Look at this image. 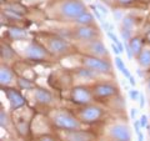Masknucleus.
Masks as SVG:
<instances>
[{"label": "nucleus", "instance_id": "1", "mask_svg": "<svg viewBox=\"0 0 150 141\" xmlns=\"http://www.w3.org/2000/svg\"><path fill=\"white\" fill-rule=\"evenodd\" d=\"M55 128L62 130H80V123L73 115L65 111H56L51 117Z\"/></svg>", "mask_w": 150, "mask_h": 141}, {"label": "nucleus", "instance_id": "2", "mask_svg": "<svg viewBox=\"0 0 150 141\" xmlns=\"http://www.w3.org/2000/svg\"><path fill=\"white\" fill-rule=\"evenodd\" d=\"M86 11L85 5L80 0H68L60 5V14L67 19H76Z\"/></svg>", "mask_w": 150, "mask_h": 141}, {"label": "nucleus", "instance_id": "3", "mask_svg": "<svg viewBox=\"0 0 150 141\" xmlns=\"http://www.w3.org/2000/svg\"><path fill=\"white\" fill-rule=\"evenodd\" d=\"M83 65L95 73H109L111 70V64L109 61L96 56H85L83 59Z\"/></svg>", "mask_w": 150, "mask_h": 141}, {"label": "nucleus", "instance_id": "4", "mask_svg": "<svg viewBox=\"0 0 150 141\" xmlns=\"http://www.w3.org/2000/svg\"><path fill=\"white\" fill-rule=\"evenodd\" d=\"M48 55L49 54L45 48L36 43L28 44L24 49V56L29 60H44L45 58H48Z\"/></svg>", "mask_w": 150, "mask_h": 141}, {"label": "nucleus", "instance_id": "5", "mask_svg": "<svg viewBox=\"0 0 150 141\" xmlns=\"http://www.w3.org/2000/svg\"><path fill=\"white\" fill-rule=\"evenodd\" d=\"M110 136L119 141H130L131 140V130L126 125L123 124H115L112 125L110 130Z\"/></svg>", "mask_w": 150, "mask_h": 141}, {"label": "nucleus", "instance_id": "6", "mask_svg": "<svg viewBox=\"0 0 150 141\" xmlns=\"http://www.w3.org/2000/svg\"><path fill=\"white\" fill-rule=\"evenodd\" d=\"M70 49V45L67 40L62 39V37H51L48 41V50L54 55L65 54Z\"/></svg>", "mask_w": 150, "mask_h": 141}, {"label": "nucleus", "instance_id": "7", "mask_svg": "<svg viewBox=\"0 0 150 141\" xmlns=\"http://www.w3.org/2000/svg\"><path fill=\"white\" fill-rule=\"evenodd\" d=\"M101 116H103V110L99 106H95V105L84 107L80 112L81 120H84L85 123H94V121H98Z\"/></svg>", "mask_w": 150, "mask_h": 141}, {"label": "nucleus", "instance_id": "8", "mask_svg": "<svg viewBox=\"0 0 150 141\" xmlns=\"http://www.w3.org/2000/svg\"><path fill=\"white\" fill-rule=\"evenodd\" d=\"M71 99L76 104L85 105L91 101V92L84 86H76L71 91Z\"/></svg>", "mask_w": 150, "mask_h": 141}, {"label": "nucleus", "instance_id": "9", "mask_svg": "<svg viewBox=\"0 0 150 141\" xmlns=\"http://www.w3.org/2000/svg\"><path fill=\"white\" fill-rule=\"evenodd\" d=\"M75 36L83 41H91L98 37V29L90 25H80L75 31Z\"/></svg>", "mask_w": 150, "mask_h": 141}, {"label": "nucleus", "instance_id": "10", "mask_svg": "<svg viewBox=\"0 0 150 141\" xmlns=\"http://www.w3.org/2000/svg\"><path fill=\"white\" fill-rule=\"evenodd\" d=\"M88 51L91 56H96V58H106L109 53L105 48V45L101 43L100 40H91L88 44Z\"/></svg>", "mask_w": 150, "mask_h": 141}, {"label": "nucleus", "instance_id": "11", "mask_svg": "<svg viewBox=\"0 0 150 141\" xmlns=\"http://www.w3.org/2000/svg\"><path fill=\"white\" fill-rule=\"evenodd\" d=\"M5 94H6V97H8L9 104H10V109L11 110H18L19 107L24 106L25 99L16 90H14V89H6Z\"/></svg>", "mask_w": 150, "mask_h": 141}, {"label": "nucleus", "instance_id": "12", "mask_svg": "<svg viewBox=\"0 0 150 141\" xmlns=\"http://www.w3.org/2000/svg\"><path fill=\"white\" fill-rule=\"evenodd\" d=\"M93 136L79 130H65L64 141H91Z\"/></svg>", "mask_w": 150, "mask_h": 141}, {"label": "nucleus", "instance_id": "13", "mask_svg": "<svg viewBox=\"0 0 150 141\" xmlns=\"http://www.w3.org/2000/svg\"><path fill=\"white\" fill-rule=\"evenodd\" d=\"M118 92V89L110 84H99L94 87V94L99 97H109Z\"/></svg>", "mask_w": 150, "mask_h": 141}, {"label": "nucleus", "instance_id": "14", "mask_svg": "<svg viewBox=\"0 0 150 141\" xmlns=\"http://www.w3.org/2000/svg\"><path fill=\"white\" fill-rule=\"evenodd\" d=\"M34 99L36 102L43 105H49L53 102V95L45 89H35L34 90Z\"/></svg>", "mask_w": 150, "mask_h": 141}, {"label": "nucleus", "instance_id": "15", "mask_svg": "<svg viewBox=\"0 0 150 141\" xmlns=\"http://www.w3.org/2000/svg\"><path fill=\"white\" fill-rule=\"evenodd\" d=\"M13 79H14L13 71L9 68L3 65L1 69H0V84H1L3 86H8L13 82Z\"/></svg>", "mask_w": 150, "mask_h": 141}, {"label": "nucleus", "instance_id": "16", "mask_svg": "<svg viewBox=\"0 0 150 141\" xmlns=\"http://www.w3.org/2000/svg\"><path fill=\"white\" fill-rule=\"evenodd\" d=\"M9 36L14 40H24L29 37L28 31L24 29H20V27H10L9 29Z\"/></svg>", "mask_w": 150, "mask_h": 141}, {"label": "nucleus", "instance_id": "17", "mask_svg": "<svg viewBox=\"0 0 150 141\" xmlns=\"http://www.w3.org/2000/svg\"><path fill=\"white\" fill-rule=\"evenodd\" d=\"M138 61L140 66L143 68H150V49H144L138 56Z\"/></svg>", "mask_w": 150, "mask_h": 141}, {"label": "nucleus", "instance_id": "18", "mask_svg": "<svg viewBox=\"0 0 150 141\" xmlns=\"http://www.w3.org/2000/svg\"><path fill=\"white\" fill-rule=\"evenodd\" d=\"M129 45H130V49L135 56H139V54L143 51V43H142V39H139V37L130 39Z\"/></svg>", "mask_w": 150, "mask_h": 141}, {"label": "nucleus", "instance_id": "19", "mask_svg": "<svg viewBox=\"0 0 150 141\" xmlns=\"http://www.w3.org/2000/svg\"><path fill=\"white\" fill-rule=\"evenodd\" d=\"M75 21H76L79 25H91L94 23V16L91 15L90 13L85 11L84 14H81L79 18L75 19Z\"/></svg>", "mask_w": 150, "mask_h": 141}, {"label": "nucleus", "instance_id": "20", "mask_svg": "<svg viewBox=\"0 0 150 141\" xmlns=\"http://www.w3.org/2000/svg\"><path fill=\"white\" fill-rule=\"evenodd\" d=\"M78 74H79V76H80V78L85 79V80H89V79H93V78H94V75H95V71H93V70L85 68V69H79Z\"/></svg>", "mask_w": 150, "mask_h": 141}, {"label": "nucleus", "instance_id": "21", "mask_svg": "<svg viewBox=\"0 0 150 141\" xmlns=\"http://www.w3.org/2000/svg\"><path fill=\"white\" fill-rule=\"evenodd\" d=\"M18 85L20 86L21 89H24V90H29V89L34 87V84H33L30 80L24 79V78H19L18 79Z\"/></svg>", "mask_w": 150, "mask_h": 141}, {"label": "nucleus", "instance_id": "22", "mask_svg": "<svg viewBox=\"0 0 150 141\" xmlns=\"http://www.w3.org/2000/svg\"><path fill=\"white\" fill-rule=\"evenodd\" d=\"M14 55V51L9 48L8 45H1V56L3 58H5V59H10L11 56Z\"/></svg>", "mask_w": 150, "mask_h": 141}, {"label": "nucleus", "instance_id": "23", "mask_svg": "<svg viewBox=\"0 0 150 141\" xmlns=\"http://www.w3.org/2000/svg\"><path fill=\"white\" fill-rule=\"evenodd\" d=\"M123 26H124V29L131 30L134 27V20L131 18H124L123 19Z\"/></svg>", "mask_w": 150, "mask_h": 141}, {"label": "nucleus", "instance_id": "24", "mask_svg": "<svg viewBox=\"0 0 150 141\" xmlns=\"http://www.w3.org/2000/svg\"><path fill=\"white\" fill-rule=\"evenodd\" d=\"M5 15H8L11 19H21V14H19L18 11H14V10H11V9H6Z\"/></svg>", "mask_w": 150, "mask_h": 141}, {"label": "nucleus", "instance_id": "25", "mask_svg": "<svg viewBox=\"0 0 150 141\" xmlns=\"http://www.w3.org/2000/svg\"><path fill=\"white\" fill-rule=\"evenodd\" d=\"M0 125H1V128L8 126V116H6V114H5V111L4 110L0 111Z\"/></svg>", "mask_w": 150, "mask_h": 141}, {"label": "nucleus", "instance_id": "26", "mask_svg": "<svg viewBox=\"0 0 150 141\" xmlns=\"http://www.w3.org/2000/svg\"><path fill=\"white\" fill-rule=\"evenodd\" d=\"M115 66L118 68V70H120V73H121V71H123V70L125 69V65H124L123 59L119 58V56H116V58H115Z\"/></svg>", "mask_w": 150, "mask_h": 141}, {"label": "nucleus", "instance_id": "27", "mask_svg": "<svg viewBox=\"0 0 150 141\" xmlns=\"http://www.w3.org/2000/svg\"><path fill=\"white\" fill-rule=\"evenodd\" d=\"M129 96L131 100L134 101H139V97H140V92L138 90H129Z\"/></svg>", "mask_w": 150, "mask_h": 141}, {"label": "nucleus", "instance_id": "28", "mask_svg": "<svg viewBox=\"0 0 150 141\" xmlns=\"http://www.w3.org/2000/svg\"><path fill=\"white\" fill-rule=\"evenodd\" d=\"M121 37L125 40V41H128L131 39V30L129 29H123L121 30Z\"/></svg>", "mask_w": 150, "mask_h": 141}, {"label": "nucleus", "instance_id": "29", "mask_svg": "<svg viewBox=\"0 0 150 141\" xmlns=\"http://www.w3.org/2000/svg\"><path fill=\"white\" fill-rule=\"evenodd\" d=\"M148 123H149L148 116L142 115V117H140V125H142V128H148Z\"/></svg>", "mask_w": 150, "mask_h": 141}, {"label": "nucleus", "instance_id": "30", "mask_svg": "<svg viewBox=\"0 0 150 141\" xmlns=\"http://www.w3.org/2000/svg\"><path fill=\"white\" fill-rule=\"evenodd\" d=\"M125 51H126V54H128V58L129 59H133L134 54H133V51H131V49H130V45L126 43V41H125Z\"/></svg>", "mask_w": 150, "mask_h": 141}, {"label": "nucleus", "instance_id": "31", "mask_svg": "<svg viewBox=\"0 0 150 141\" xmlns=\"http://www.w3.org/2000/svg\"><path fill=\"white\" fill-rule=\"evenodd\" d=\"M96 8L99 9V11L103 14V15H108V13H109V11H108V9H106L105 6H103L101 4H98V5H96Z\"/></svg>", "mask_w": 150, "mask_h": 141}, {"label": "nucleus", "instance_id": "32", "mask_svg": "<svg viewBox=\"0 0 150 141\" xmlns=\"http://www.w3.org/2000/svg\"><path fill=\"white\" fill-rule=\"evenodd\" d=\"M111 50L114 51V54H115L116 56H118V55H119V54L121 53V51H120V49L118 48V45H116V44H114V43L111 44Z\"/></svg>", "mask_w": 150, "mask_h": 141}, {"label": "nucleus", "instance_id": "33", "mask_svg": "<svg viewBox=\"0 0 150 141\" xmlns=\"http://www.w3.org/2000/svg\"><path fill=\"white\" fill-rule=\"evenodd\" d=\"M114 18H115V20H118V21H120V20H123V13H120V11H114Z\"/></svg>", "mask_w": 150, "mask_h": 141}, {"label": "nucleus", "instance_id": "34", "mask_svg": "<svg viewBox=\"0 0 150 141\" xmlns=\"http://www.w3.org/2000/svg\"><path fill=\"white\" fill-rule=\"evenodd\" d=\"M134 128H135L137 134H139L140 133V128H142V125H140V120H135L134 121Z\"/></svg>", "mask_w": 150, "mask_h": 141}, {"label": "nucleus", "instance_id": "35", "mask_svg": "<svg viewBox=\"0 0 150 141\" xmlns=\"http://www.w3.org/2000/svg\"><path fill=\"white\" fill-rule=\"evenodd\" d=\"M139 104H140V109H143L145 106V96L143 94H140V97H139Z\"/></svg>", "mask_w": 150, "mask_h": 141}, {"label": "nucleus", "instance_id": "36", "mask_svg": "<svg viewBox=\"0 0 150 141\" xmlns=\"http://www.w3.org/2000/svg\"><path fill=\"white\" fill-rule=\"evenodd\" d=\"M137 114H138V109H135V107L130 109V117L133 120H135V116H137Z\"/></svg>", "mask_w": 150, "mask_h": 141}, {"label": "nucleus", "instance_id": "37", "mask_svg": "<svg viewBox=\"0 0 150 141\" xmlns=\"http://www.w3.org/2000/svg\"><path fill=\"white\" fill-rule=\"evenodd\" d=\"M121 74H123V75H124V76H125L126 79H129V78L131 76V74H130V71L128 70V68H125V69L123 70V71H121Z\"/></svg>", "mask_w": 150, "mask_h": 141}, {"label": "nucleus", "instance_id": "38", "mask_svg": "<svg viewBox=\"0 0 150 141\" xmlns=\"http://www.w3.org/2000/svg\"><path fill=\"white\" fill-rule=\"evenodd\" d=\"M118 1L121 4V5H129V4H131L134 0H118Z\"/></svg>", "mask_w": 150, "mask_h": 141}, {"label": "nucleus", "instance_id": "39", "mask_svg": "<svg viewBox=\"0 0 150 141\" xmlns=\"http://www.w3.org/2000/svg\"><path fill=\"white\" fill-rule=\"evenodd\" d=\"M129 82H130V85L135 86V84H137V81H135V78H134V76H130V78H129Z\"/></svg>", "mask_w": 150, "mask_h": 141}, {"label": "nucleus", "instance_id": "40", "mask_svg": "<svg viewBox=\"0 0 150 141\" xmlns=\"http://www.w3.org/2000/svg\"><path fill=\"white\" fill-rule=\"evenodd\" d=\"M138 141H144V135L142 133L138 134Z\"/></svg>", "mask_w": 150, "mask_h": 141}, {"label": "nucleus", "instance_id": "41", "mask_svg": "<svg viewBox=\"0 0 150 141\" xmlns=\"http://www.w3.org/2000/svg\"><path fill=\"white\" fill-rule=\"evenodd\" d=\"M40 141H53V140H51L50 137H43V139H41Z\"/></svg>", "mask_w": 150, "mask_h": 141}, {"label": "nucleus", "instance_id": "42", "mask_svg": "<svg viewBox=\"0 0 150 141\" xmlns=\"http://www.w3.org/2000/svg\"><path fill=\"white\" fill-rule=\"evenodd\" d=\"M146 39H148V40H149V41H150V31H149V32H148V35H146Z\"/></svg>", "mask_w": 150, "mask_h": 141}, {"label": "nucleus", "instance_id": "43", "mask_svg": "<svg viewBox=\"0 0 150 141\" xmlns=\"http://www.w3.org/2000/svg\"><path fill=\"white\" fill-rule=\"evenodd\" d=\"M148 129H149L148 131H149V137H150V126H148Z\"/></svg>", "mask_w": 150, "mask_h": 141}, {"label": "nucleus", "instance_id": "44", "mask_svg": "<svg viewBox=\"0 0 150 141\" xmlns=\"http://www.w3.org/2000/svg\"><path fill=\"white\" fill-rule=\"evenodd\" d=\"M148 87H149V90H150V80H149V84H148Z\"/></svg>", "mask_w": 150, "mask_h": 141}, {"label": "nucleus", "instance_id": "45", "mask_svg": "<svg viewBox=\"0 0 150 141\" xmlns=\"http://www.w3.org/2000/svg\"><path fill=\"white\" fill-rule=\"evenodd\" d=\"M112 141H119V140H115V139H114V140H112Z\"/></svg>", "mask_w": 150, "mask_h": 141}, {"label": "nucleus", "instance_id": "46", "mask_svg": "<svg viewBox=\"0 0 150 141\" xmlns=\"http://www.w3.org/2000/svg\"><path fill=\"white\" fill-rule=\"evenodd\" d=\"M106 1H111V0H106Z\"/></svg>", "mask_w": 150, "mask_h": 141}]
</instances>
